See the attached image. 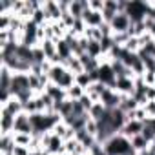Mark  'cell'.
<instances>
[{
  "mask_svg": "<svg viewBox=\"0 0 155 155\" xmlns=\"http://www.w3.org/2000/svg\"><path fill=\"white\" fill-rule=\"evenodd\" d=\"M142 130H144V122L142 120H137V119H133V120H128L126 124H124V128H122V135L124 137H128V139H133V137H137V135H140L142 133Z\"/></svg>",
  "mask_w": 155,
  "mask_h": 155,
  "instance_id": "8fae6325",
  "label": "cell"
},
{
  "mask_svg": "<svg viewBox=\"0 0 155 155\" xmlns=\"http://www.w3.org/2000/svg\"><path fill=\"white\" fill-rule=\"evenodd\" d=\"M66 95H68V99H69V101H81V99L86 95V90H84V88H81L79 84H75L73 88H69V90L66 91Z\"/></svg>",
  "mask_w": 155,
  "mask_h": 155,
  "instance_id": "44dd1931",
  "label": "cell"
},
{
  "mask_svg": "<svg viewBox=\"0 0 155 155\" xmlns=\"http://www.w3.org/2000/svg\"><path fill=\"white\" fill-rule=\"evenodd\" d=\"M102 146H104V150H106L108 155H137V151L131 148V140L128 137H124L122 133L113 135Z\"/></svg>",
  "mask_w": 155,
  "mask_h": 155,
  "instance_id": "6da1fadb",
  "label": "cell"
},
{
  "mask_svg": "<svg viewBox=\"0 0 155 155\" xmlns=\"http://www.w3.org/2000/svg\"><path fill=\"white\" fill-rule=\"evenodd\" d=\"M137 155H151V153H150V151H148V150H146V151H139V153H137Z\"/></svg>",
  "mask_w": 155,
  "mask_h": 155,
  "instance_id": "f1b7e54d",
  "label": "cell"
},
{
  "mask_svg": "<svg viewBox=\"0 0 155 155\" xmlns=\"http://www.w3.org/2000/svg\"><path fill=\"white\" fill-rule=\"evenodd\" d=\"M97 73H99V82H102L104 86H108V88L113 90L115 81H117V75H115V71H113L110 60H102L101 66H99V71H97Z\"/></svg>",
  "mask_w": 155,
  "mask_h": 155,
  "instance_id": "3957f363",
  "label": "cell"
},
{
  "mask_svg": "<svg viewBox=\"0 0 155 155\" xmlns=\"http://www.w3.org/2000/svg\"><path fill=\"white\" fill-rule=\"evenodd\" d=\"M93 82H95V81L91 79V75L86 73V71H84V73H79V75H75V84H79V86L84 88V90H88Z\"/></svg>",
  "mask_w": 155,
  "mask_h": 155,
  "instance_id": "d6986e66",
  "label": "cell"
},
{
  "mask_svg": "<svg viewBox=\"0 0 155 155\" xmlns=\"http://www.w3.org/2000/svg\"><path fill=\"white\" fill-rule=\"evenodd\" d=\"M106 90H108V86H104L102 82H99V81H97V82H93V84H91V86L86 90V95H88V97H90L93 102H101V99H102V93H104Z\"/></svg>",
  "mask_w": 155,
  "mask_h": 155,
  "instance_id": "4fadbf2b",
  "label": "cell"
},
{
  "mask_svg": "<svg viewBox=\"0 0 155 155\" xmlns=\"http://www.w3.org/2000/svg\"><path fill=\"white\" fill-rule=\"evenodd\" d=\"M133 24L144 22L150 13V2H140V0H128L126 2V11H124Z\"/></svg>",
  "mask_w": 155,
  "mask_h": 155,
  "instance_id": "7a4b0ae2",
  "label": "cell"
},
{
  "mask_svg": "<svg viewBox=\"0 0 155 155\" xmlns=\"http://www.w3.org/2000/svg\"><path fill=\"white\" fill-rule=\"evenodd\" d=\"M108 110H106V106L102 104V102H95L93 106H91V110H90V117L91 119H95V120H101L102 117H104V113H106Z\"/></svg>",
  "mask_w": 155,
  "mask_h": 155,
  "instance_id": "ffe728a7",
  "label": "cell"
},
{
  "mask_svg": "<svg viewBox=\"0 0 155 155\" xmlns=\"http://www.w3.org/2000/svg\"><path fill=\"white\" fill-rule=\"evenodd\" d=\"M131 24H133L131 18L122 11V13H117V15H115V18L111 20L110 26H111V31H113V33H128L130 28H131Z\"/></svg>",
  "mask_w": 155,
  "mask_h": 155,
  "instance_id": "8992f818",
  "label": "cell"
},
{
  "mask_svg": "<svg viewBox=\"0 0 155 155\" xmlns=\"http://www.w3.org/2000/svg\"><path fill=\"white\" fill-rule=\"evenodd\" d=\"M62 66H66L71 73H75V75H79V73H84V66H82V62H81V58L79 57H71V58H68V60H64L62 62Z\"/></svg>",
  "mask_w": 155,
  "mask_h": 155,
  "instance_id": "e0dca14e",
  "label": "cell"
},
{
  "mask_svg": "<svg viewBox=\"0 0 155 155\" xmlns=\"http://www.w3.org/2000/svg\"><path fill=\"white\" fill-rule=\"evenodd\" d=\"M131 140V148L139 153V151H146L148 148H150V140L140 133V135H137V137H133V139H130Z\"/></svg>",
  "mask_w": 155,
  "mask_h": 155,
  "instance_id": "ac0fdd59",
  "label": "cell"
},
{
  "mask_svg": "<svg viewBox=\"0 0 155 155\" xmlns=\"http://www.w3.org/2000/svg\"><path fill=\"white\" fill-rule=\"evenodd\" d=\"M82 20H84L86 28H102L106 24L104 17H102V11H93V9H86L84 15H82Z\"/></svg>",
  "mask_w": 155,
  "mask_h": 155,
  "instance_id": "ba28073f",
  "label": "cell"
},
{
  "mask_svg": "<svg viewBox=\"0 0 155 155\" xmlns=\"http://www.w3.org/2000/svg\"><path fill=\"white\" fill-rule=\"evenodd\" d=\"M46 95H49L55 102H62V101H66L68 99V95H66V90H62V88H58V86H55V84H48L46 86V91H44Z\"/></svg>",
  "mask_w": 155,
  "mask_h": 155,
  "instance_id": "9a60e30c",
  "label": "cell"
},
{
  "mask_svg": "<svg viewBox=\"0 0 155 155\" xmlns=\"http://www.w3.org/2000/svg\"><path fill=\"white\" fill-rule=\"evenodd\" d=\"M15 130V117L0 108V135H9Z\"/></svg>",
  "mask_w": 155,
  "mask_h": 155,
  "instance_id": "30bf717a",
  "label": "cell"
},
{
  "mask_svg": "<svg viewBox=\"0 0 155 155\" xmlns=\"http://www.w3.org/2000/svg\"><path fill=\"white\" fill-rule=\"evenodd\" d=\"M120 99H122V95H119L115 90L108 88V90L102 93V99H101V102L106 106V110H117V108L120 106Z\"/></svg>",
  "mask_w": 155,
  "mask_h": 155,
  "instance_id": "9c48e42d",
  "label": "cell"
},
{
  "mask_svg": "<svg viewBox=\"0 0 155 155\" xmlns=\"http://www.w3.org/2000/svg\"><path fill=\"white\" fill-rule=\"evenodd\" d=\"M13 133H29L33 135V124H31V117L29 113H20L15 117V130Z\"/></svg>",
  "mask_w": 155,
  "mask_h": 155,
  "instance_id": "52a82bcc",
  "label": "cell"
},
{
  "mask_svg": "<svg viewBox=\"0 0 155 155\" xmlns=\"http://www.w3.org/2000/svg\"><path fill=\"white\" fill-rule=\"evenodd\" d=\"M79 102H81V104H82V108H84V110H86V111H88V113H90V110H91V106H93V104H95V102H93V101H91V99H90V97H88V95H84V97H82V99H81V101H79Z\"/></svg>",
  "mask_w": 155,
  "mask_h": 155,
  "instance_id": "4316f807",
  "label": "cell"
},
{
  "mask_svg": "<svg viewBox=\"0 0 155 155\" xmlns=\"http://www.w3.org/2000/svg\"><path fill=\"white\" fill-rule=\"evenodd\" d=\"M13 155H31V150L28 146H15Z\"/></svg>",
  "mask_w": 155,
  "mask_h": 155,
  "instance_id": "83f0119b",
  "label": "cell"
},
{
  "mask_svg": "<svg viewBox=\"0 0 155 155\" xmlns=\"http://www.w3.org/2000/svg\"><path fill=\"white\" fill-rule=\"evenodd\" d=\"M90 135H93V137H97V133H99V122L95 120V119H88V122H86V128H84Z\"/></svg>",
  "mask_w": 155,
  "mask_h": 155,
  "instance_id": "cb8c5ba5",
  "label": "cell"
},
{
  "mask_svg": "<svg viewBox=\"0 0 155 155\" xmlns=\"http://www.w3.org/2000/svg\"><path fill=\"white\" fill-rule=\"evenodd\" d=\"M90 9L88 6V0H71V4H69V15H73L75 18H82L84 11Z\"/></svg>",
  "mask_w": 155,
  "mask_h": 155,
  "instance_id": "7c38bea8",
  "label": "cell"
},
{
  "mask_svg": "<svg viewBox=\"0 0 155 155\" xmlns=\"http://www.w3.org/2000/svg\"><path fill=\"white\" fill-rule=\"evenodd\" d=\"M60 155H68V153H60Z\"/></svg>",
  "mask_w": 155,
  "mask_h": 155,
  "instance_id": "f546056e",
  "label": "cell"
},
{
  "mask_svg": "<svg viewBox=\"0 0 155 155\" xmlns=\"http://www.w3.org/2000/svg\"><path fill=\"white\" fill-rule=\"evenodd\" d=\"M13 139H15V144L17 146H31L33 144V135L29 133H13Z\"/></svg>",
  "mask_w": 155,
  "mask_h": 155,
  "instance_id": "7402d4cb",
  "label": "cell"
},
{
  "mask_svg": "<svg viewBox=\"0 0 155 155\" xmlns=\"http://www.w3.org/2000/svg\"><path fill=\"white\" fill-rule=\"evenodd\" d=\"M15 146H17V144H15L13 133H9V135H0V155L13 153Z\"/></svg>",
  "mask_w": 155,
  "mask_h": 155,
  "instance_id": "2e32d148",
  "label": "cell"
},
{
  "mask_svg": "<svg viewBox=\"0 0 155 155\" xmlns=\"http://www.w3.org/2000/svg\"><path fill=\"white\" fill-rule=\"evenodd\" d=\"M144 110H146V115H148V119H155V101H150V102H146V106H142Z\"/></svg>",
  "mask_w": 155,
  "mask_h": 155,
  "instance_id": "484cf974",
  "label": "cell"
},
{
  "mask_svg": "<svg viewBox=\"0 0 155 155\" xmlns=\"http://www.w3.org/2000/svg\"><path fill=\"white\" fill-rule=\"evenodd\" d=\"M11 22H13V15L11 13H2L0 15V31L11 29Z\"/></svg>",
  "mask_w": 155,
  "mask_h": 155,
  "instance_id": "603a6c76",
  "label": "cell"
},
{
  "mask_svg": "<svg viewBox=\"0 0 155 155\" xmlns=\"http://www.w3.org/2000/svg\"><path fill=\"white\" fill-rule=\"evenodd\" d=\"M2 110H6L8 113H11L13 117H17L20 113H24V102H20L17 97H11L6 104H2Z\"/></svg>",
  "mask_w": 155,
  "mask_h": 155,
  "instance_id": "5bb4252c",
  "label": "cell"
},
{
  "mask_svg": "<svg viewBox=\"0 0 155 155\" xmlns=\"http://www.w3.org/2000/svg\"><path fill=\"white\" fill-rule=\"evenodd\" d=\"M42 9L46 13L48 22H60L62 9H60V6H58L57 0H44V2H42Z\"/></svg>",
  "mask_w": 155,
  "mask_h": 155,
  "instance_id": "277c9868",
  "label": "cell"
},
{
  "mask_svg": "<svg viewBox=\"0 0 155 155\" xmlns=\"http://www.w3.org/2000/svg\"><path fill=\"white\" fill-rule=\"evenodd\" d=\"M88 6L93 11H102L104 9V0H88Z\"/></svg>",
  "mask_w": 155,
  "mask_h": 155,
  "instance_id": "d4e9b609",
  "label": "cell"
},
{
  "mask_svg": "<svg viewBox=\"0 0 155 155\" xmlns=\"http://www.w3.org/2000/svg\"><path fill=\"white\" fill-rule=\"evenodd\" d=\"M113 90L119 95H131L133 97V93H135V79L133 77H120V79L115 81Z\"/></svg>",
  "mask_w": 155,
  "mask_h": 155,
  "instance_id": "5b68a950",
  "label": "cell"
}]
</instances>
